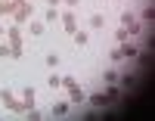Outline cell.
<instances>
[{"label":"cell","instance_id":"obj_7","mask_svg":"<svg viewBox=\"0 0 155 121\" xmlns=\"http://www.w3.org/2000/svg\"><path fill=\"white\" fill-rule=\"evenodd\" d=\"M34 106V90H25V109H31Z\"/></svg>","mask_w":155,"mask_h":121},{"label":"cell","instance_id":"obj_4","mask_svg":"<svg viewBox=\"0 0 155 121\" xmlns=\"http://www.w3.org/2000/svg\"><path fill=\"white\" fill-rule=\"evenodd\" d=\"M16 3H19V6H16V19L25 22V19L31 16V3H25V0H16Z\"/></svg>","mask_w":155,"mask_h":121},{"label":"cell","instance_id":"obj_9","mask_svg":"<svg viewBox=\"0 0 155 121\" xmlns=\"http://www.w3.org/2000/svg\"><path fill=\"white\" fill-rule=\"evenodd\" d=\"M65 112H68V106H65V103H59L56 109H53V115H65Z\"/></svg>","mask_w":155,"mask_h":121},{"label":"cell","instance_id":"obj_6","mask_svg":"<svg viewBox=\"0 0 155 121\" xmlns=\"http://www.w3.org/2000/svg\"><path fill=\"white\" fill-rule=\"evenodd\" d=\"M62 22H65V31L74 34V16H71V12H65V16H62Z\"/></svg>","mask_w":155,"mask_h":121},{"label":"cell","instance_id":"obj_2","mask_svg":"<svg viewBox=\"0 0 155 121\" xmlns=\"http://www.w3.org/2000/svg\"><path fill=\"white\" fill-rule=\"evenodd\" d=\"M9 44H12V56H19V53H22V34H19V28H9Z\"/></svg>","mask_w":155,"mask_h":121},{"label":"cell","instance_id":"obj_5","mask_svg":"<svg viewBox=\"0 0 155 121\" xmlns=\"http://www.w3.org/2000/svg\"><path fill=\"white\" fill-rule=\"evenodd\" d=\"M106 99H109V93H93V96H90L93 106H106Z\"/></svg>","mask_w":155,"mask_h":121},{"label":"cell","instance_id":"obj_1","mask_svg":"<svg viewBox=\"0 0 155 121\" xmlns=\"http://www.w3.org/2000/svg\"><path fill=\"white\" fill-rule=\"evenodd\" d=\"M0 99H3V103L9 106V109H12V112H22V109H25V103H16V96H12L9 90H3V93H0Z\"/></svg>","mask_w":155,"mask_h":121},{"label":"cell","instance_id":"obj_3","mask_svg":"<svg viewBox=\"0 0 155 121\" xmlns=\"http://www.w3.org/2000/svg\"><path fill=\"white\" fill-rule=\"evenodd\" d=\"M62 84H65V90L71 93V99H74V103H81V99H84V93H81V87H78V84H74L71 78H65V81H62Z\"/></svg>","mask_w":155,"mask_h":121},{"label":"cell","instance_id":"obj_8","mask_svg":"<svg viewBox=\"0 0 155 121\" xmlns=\"http://www.w3.org/2000/svg\"><path fill=\"white\" fill-rule=\"evenodd\" d=\"M121 53H124V59H134V56H137V50H134V47H121Z\"/></svg>","mask_w":155,"mask_h":121},{"label":"cell","instance_id":"obj_10","mask_svg":"<svg viewBox=\"0 0 155 121\" xmlns=\"http://www.w3.org/2000/svg\"><path fill=\"white\" fill-rule=\"evenodd\" d=\"M68 3H78V0H68Z\"/></svg>","mask_w":155,"mask_h":121}]
</instances>
